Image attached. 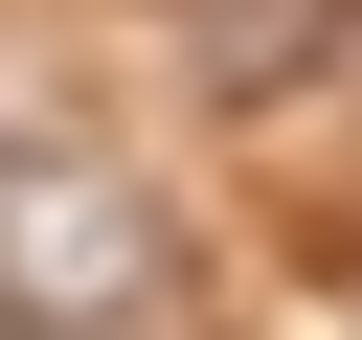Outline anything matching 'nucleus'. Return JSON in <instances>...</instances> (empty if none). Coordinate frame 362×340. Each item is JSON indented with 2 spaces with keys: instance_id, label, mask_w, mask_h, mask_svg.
<instances>
[{
  "instance_id": "nucleus-1",
  "label": "nucleus",
  "mask_w": 362,
  "mask_h": 340,
  "mask_svg": "<svg viewBox=\"0 0 362 340\" xmlns=\"http://www.w3.org/2000/svg\"><path fill=\"white\" fill-rule=\"evenodd\" d=\"M0 317L23 340H136L158 317V204L90 136H0Z\"/></svg>"
}]
</instances>
